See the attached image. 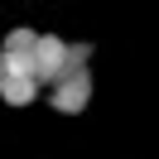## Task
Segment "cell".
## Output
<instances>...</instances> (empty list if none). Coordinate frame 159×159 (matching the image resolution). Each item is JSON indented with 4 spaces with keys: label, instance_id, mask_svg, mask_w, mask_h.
Here are the masks:
<instances>
[{
    "label": "cell",
    "instance_id": "1",
    "mask_svg": "<svg viewBox=\"0 0 159 159\" xmlns=\"http://www.w3.org/2000/svg\"><path fill=\"white\" fill-rule=\"evenodd\" d=\"M68 48H72V43H63L58 34H39V43H34V77L48 82V87H58L63 77H72Z\"/></svg>",
    "mask_w": 159,
    "mask_h": 159
},
{
    "label": "cell",
    "instance_id": "2",
    "mask_svg": "<svg viewBox=\"0 0 159 159\" xmlns=\"http://www.w3.org/2000/svg\"><path fill=\"white\" fill-rule=\"evenodd\" d=\"M48 101H53V111H63V116L87 111V101H92V72L82 68V72H72V77H63L58 87L48 92Z\"/></svg>",
    "mask_w": 159,
    "mask_h": 159
},
{
    "label": "cell",
    "instance_id": "3",
    "mask_svg": "<svg viewBox=\"0 0 159 159\" xmlns=\"http://www.w3.org/2000/svg\"><path fill=\"white\" fill-rule=\"evenodd\" d=\"M0 97L10 101V106H29V101L39 97V77H24V72H5V82H0Z\"/></svg>",
    "mask_w": 159,
    "mask_h": 159
},
{
    "label": "cell",
    "instance_id": "4",
    "mask_svg": "<svg viewBox=\"0 0 159 159\" xmlns=\"http://www.w3.org/2000/svg\"><path fill=\"white\" fill-rule=\"evenodd\" d=\"M34 43H39V34H34V29H10L0 48H5V53H20V58H24V53H34Z\"/></svg>",
    "mask_w": 159,
    "mask_h": 159
},
{
    "label": "cell",
    "instance_id": "5",
    "mask_svg": "<svg viewBox=\"0 0 159 159\" xmlns=\"http://www.w3.org/2000/svg\"><path fill=\"white\" fill-rule=\"evenodd\" d=\"M0 82H5V48H0Z\"/></svg>",
    "mask_w": 159,
    "mask_h": 159
}]
</instances>
